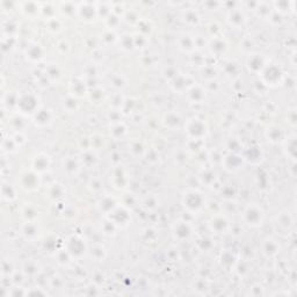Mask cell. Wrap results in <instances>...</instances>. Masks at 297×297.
I'll use <instances>...</instances> for the list:
<instances>
[{"label":"cell","mask_w":297,"mask_h":297,"mask_svg":"<svg viewBox=\"0 0 297 297\" xmlns=\"http://www.w3.org/2000/svg\"><path fill=\"white\" fill-rule=\"evenodd\" d=\"M68 241L69 243L66 252H68L70 255H72V257L79 258L86 252V246H85L84 241L80 238H78V237L72 236Z\"/></svg>","instance_id":"cell-4"},{"label":"cell","mask_w":297,"mask_h":297,"mask_svg":"<svg viewBox=\"0 0 297 297\" xmlns=\"http://www.w3.org/2000/svg\"><path fill=\"white\" fill-rule=\"evenodd\" d=\"M244 218L246 221L247 224L252 226H258L261 224L262 218H263V211L261 208H259L254 204L248 206L244 211Z\"/></svg>","instance_id":"cell-2"},{"label":"cell","mask_w":297,"mask_h":297,"mask_svg":"<svg viewBox=\"0 0 297 297\" xmlns=\"http://www.w3.org/2000/svg\"><path fill=\"white\" fill-rule=\"evenodd\" d=\"M203 203H204L203 196L201 193L198 191L188 192L184 195V206L187 208L191 213L199 211L203 207Z\"/></svg>","instance_id":"cell-1"},{"label":"cell","mask_w":297,"mask_h":297,"mask_svg":"<svg viewBox=\"0 0 297 297\" xmlns=\"http://www.w3.org/2000/svg\"><path fill=\"white\" fill-rule=\"evenodd\" d=\"M21 187L25 189H28V191H33L36 187H39V185L36 186V184H33L32 180L39 179V174H37L36 171H27V172L24 173L21 176Z\"/></svg>","instance_id":"cell-5"},{"label":"cell","mask_w":297,"mask_h":297,"mask_svg":"<svg viewBox=\"0 0 297 297\" xmlns=\"http://www.w3.org/2000/svg\"><path fill=\"white\" fill-rule=\"evenodd\" d=\"M64 171L70 173V174H76L78 171H79V164L76 159L72 157H68L66 161H64Z\"/></svg>","instance_id":"cell-6"},{"label":"cell","mask_w":297,"mask_h":297,"mask_svg":"<svg viewBox=\"0 0 297 297\" xmlns=\"http://www.w3.org/2000/svg\"><path fill=\"white\" fill-rule=\"evenodd\" d=\"M188 122V128L187 132L189 136L192 137V139H202L203 136H206L207 128L206 124L203 123L202 120H199V118H192Z\"/></svg>","instance_id":"cell-3"}]
</instances>
